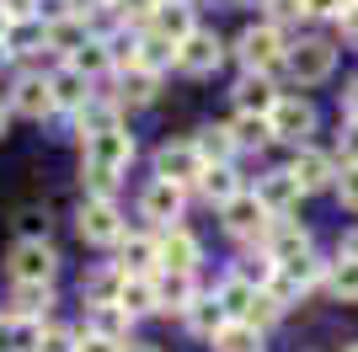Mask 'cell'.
<instances>
[{
    "instance_id": "4",
    "label": "cell",
    "mask_w": 358,
    "mask_h": 352,
    "mask_svg": "<svg viewBox=\"0 0 358 352\" xmlns=\"http://www.w3.org/2000/svg\"><path fill=\"white\" fill-rule=\"evenodd\" d=\"M220 230L230 235L236 246H262V240H268V230H273V214L257 203V192L246 187L241 198H230V203L220 208Z\"/></svg>"
},
{
    "instance_id": "36",
    "label": "cell",
    "mask_w": 358,
    "mask_h": 352,
    "mask_svg": "<svg viewBox=\"0 0 358 352\" xmlns=\"http://www.w3.org/2000/svg\"><path fill=\"white\" fill-rule=\"evenodd\" d=\"M224 123H230V133H236V149H268L273 145L268 117H241V112H230Z\"/></svg>"
},
{
    "instance_id": "60",
    "label": "cell",
    "mask_w": 358,
    "mask_h": 352,
    "mask_svg": "<svg viewBox=\"0 0 358 352\" xmlns=\"http://www.w3.org/2000/svg\"><path fill=\"white\" fill-rule=\"evenodd\" d=\"M214 6H246V0H214Z\"/></svg>"
},
{
    "instance_id": "34",
    "label": "cell",
    "mask_w": 358,
    "mask_h": 352,
    "mask_svg": "<svg viewBox=\"0 0 358 352\" xmlns=\"http://www.w3.org/2000/svg\"><path fill=\"white\" fill-rule=\"evenodd\" d=\"M209 293H214V305H220L230 321H246V309H252V299H257V288H246V283L230 278V272H224L220 288H209Z\"/></svg>"
},
{
    "instance_id": "14",
    "label": "cell",
    "mask_w": 358,
    "mask_h": 352,
    "mask_svg": "<svg viewBox=\"0 0 358 352\" xmlns=\"http://www.w3.org/2000/svg\"><path fill=\"white\" fill-rule=\"evenodd\" d=\"M139 145L129 129H113V133H96V139H86V166H96V171H113L123 176L129 166H134Z\"/></svg>"
},
{
    "instance_id": "35",
    "label": "cell",
    "mask_w": 358,
    "mask_h": 352,
    "mask_svg": "<svg viewBox=\"0 0 358 352\" xmlns=\"http://www.w3.org/2000/svg\"><path fill=\"white\" fill-rule=\"evenodd\" d=\"M139 70H150V75L177 70V43H166L155 32H139Z\"/></svg>"
},
{
    "instance_id": "19",
    "label": "cell",
    "mask_w": 358,
    "mask_h": 352,
    "mask_svg": "<svg viewBox=\"0 0 358 352\" xmlns=\"http://www.w3.org/2000/svg\"><path fill=\"white\" fill-rule=\"evenodd\" d=\"M86 38H91V22H80V16H70V11L43 16V48H54L59 59H75L86 48Z\"/></svg>"
},
{
    "instance_id": "56",
    "label": "cell",
    "mask_w": 358,
    "mask_h": 352,
    "mask_svg": "<svg viewBox=\"0 0 358 352\" xmlns=\"http://www.w3.org/2000/svg\"><path fill=\"white\" fill-rule=\"evenodd\" d=\"M123 352H161V347H145V342H129Z\"/></svg>"
},
{
    "instance_id": "39",
    "label": "cell",
    "mask_w": 358,
    "mask_h": 352,
    "mask_svg": "<svg viewBox=\"0 0 358 352\" xmlns=\"http://www.w3.org/2000/svg\"><path fill=\"white\" fill-rule=\"evenodd\" d=\"M6 48H11V59H32L38 48H43V16H38V22H11Z\"/></svg>"
},
{
    "instance_id": "47",
    "label": "cell",
    "mask_w": 358,
    "mask_h": 352,
    "mask_svg": "<svg viewBox=\"0 0 358 352\" xmlns=\"http://www.w3.org/2000/svg\"><path fill=\"white\" fill-rule=\"evenodd\" d=\"M59 11L80 16V22H102V16H113V0H59Z\"/></svg>"
},
{
    "instance_id": "15",
    "label": "cell",
    "mask_w": 358,
    "mask_h": 352,
    "mask_svg": "<svg viewBox=\"0 0 358 352\" xmlns=\"http://www.w3.org/2000/svg\"><path fill=\"white\" fill-rule=\"evenodd\" d=\"M6 102H11V117H32V123H43L54 117V91H48V75H16L11 91H6Z\"/></svg>"
},
{
    "instance_id": "45",
    "label": "cell",
    "mask_w": 358,
    "mask_h": 352,
    "mask_svg": "<svg viewBox=\"0 0 358 352\" xmlns=\"http://www.w3.org/2000/svg\"><path fill=\"white\" fill-rule=\"evenodd\" d=\"M16 230H22V240H48V208H22Z\"/></svg>"
},
{
    "instance_id": "22",
    "label": "cell",
    "mask_w": 358,
    "mask_h": 352,
    "mask_svg": "<svg viewBox=\"0 0 358 352\" xmlns=\"http://www.w3.org/2000/svg\"><path fill=\"white\" fill-rule=\"evenodd\" d=\"M48 91H54V112H80V107L96 96V86H91L86 75H75L70 64L48 70Z\"/></svg>"
},
{
    "instance_id": "17",
    "label": "cell",
    "mask_w": 358,
    "mask_h": 352,
    "mask_svg": "<svg viewBox=\"0 0 358 352\" xmlns=\"http://www.w3.org/2000/svg\"><path fill=\"white\" fill-rule=\"evenodd\" d=\"M123 278H155V230H129L118 240V256H113Z\"/></svg>"
},
{
    "instance_id": "55",
    "label": "cell",
    "mask_w": 358,
    "mask_h": 352,
    "mask_svg": "<svg viewBox=\"0 0 358 352\" xmlns=\"http://www.w3.org/2000/svg\"><path fill=\"white\" fill-rule=\"evenodd\" d=\"M11 64H16V59H11V48H6V43H0V75H6V70H11Z\"/></svg>"
},
{
    "instance_id": "7",
    "label": "cell",
    "mask_w": 358,
    "mask_h": 352,
    "mask_svg": "<svg viewBox=\"0 0 358 352\" xmlns=\"http://www.w3.org/2000/svg\"><path fill=\"white\" fill-rule=\"evenodd\" d=\"M284 171L299 182V192H305V198H315V192H331V187H337V176H343V161H337V149L305 145V149H294V155H289Z\"/></svg>"
},
{
    "instance_id": "61",
    "label": "cell",
    "mask_w": 358,
    "mask_h": 352,
    "mask_svg": "<svg viewBox=\"0 0 358 352\" xmlns=\"http://www.w3.org/2000/svg\"><path fill=\"white\" fill-rule=\"evenodd\" d=\"M343 352H358V342H348V347H343Z\"/></svg>"
},
{
    "instance_id": "11",
    "label": "cell",
    "mask_w": 358,
    "mask_h": 352,
    "mask_svg": "<svg viewBox=\"0 0 358 352\" xmlns=\"http://www.w3.org/2000/svg\"><path fill=\"white\" fill-rule=\"evenodd\" d=\"M6 272H11V283H54L59 251L48 246V240H16L11 256H6Z\"/></svg>"
},
{
    "instance_id": "31",
    "label": "cell",
    "mask_w": 358,
    "mask_h": 352,
    "mask_svg": "<svg viewBox=\"0 0 358 352\" xmlns=\"http://www.w3.org/2000/svg\"><path fill=\"white\" fill-rule=\"evenodd\" d=\"M64 64H70L75 75H86L91 86H96V80H107V75H113V54H107V38H102V32H91L86 48H80L75 59H64Z\"/></svg>"
},
{
    "instance_id": "27",
    "label": "cell",
    "mask_w": 358,
    "mask_h": 352,
    "mask_svg": "<svg viewBox=\"0 0 358 352\" xmlns=\"http://www.w3.org/2000/svg\"><path fill=\"white\" fill-rule=\"evenodd\" d=\"M230 278H241L246 288H257V293H262L273 278H278V262H273V256H268L262 246H241V256L230 262Z\"/></svg>"
},
{
    "instance_id": "24",
    "label": "cell",
    "mask_w": 358,
    "mask_h": 352,
    "mask_svg": "<svg viewBox=\"0 0 358 352\" xmlns=\"http://www.w3.org/2000/svg\"><path fill=\"white\" fill-rule=\"evenodd\" d=\"M129 331H134V321L123 315V305H86V337H102V342L129 347Z\"/></svg>"
},
{
    "instance_id": "42",
    "label": "cell",
    "mask_w": 358,
    "mask_h": 352,
    "mask_svg": "<svg viewBox=\"0 0 358 352\" xmlns=\"http://www.w3.org/2000/svg\"><path fill=\"white\" fill-rule=\"evenodd\" d=\"M284 315H289V309L278 305L273 293H257V299H252V309H246V325H252V331H262V337H268V331H273V325H278V321H284Z\"/></svg>"
},
{
    "instance_id": "30",
    "label": "cell",
    "mask_w": 358,
    "mask_h": 352,
    "mask_svg": "<svg viewBox=\"0 0 358 352\" xmlns=\"http://www.w3.org/2000/svg\"><path fill=\"white\" fill-rule=\"evenodd\" d=\"M182 325H187V331H193L198 342H214V337L224 331V325H230V315H224V309L214 305V293H198V299H193V309L182 315Z\"/></svg>"
},
{
    "instance_id": "29",
    "label": "cell",
    "mask_w": 358,
    "mask_h": 352,
    "mask_svg": "<svg viewBox=\"0 0 358 352\" xmlns=\"http://www.w3.org/2000/svg\"><path fill=\"white\" fill-rule=\"evenodd\" d=\"M289 278V288L305 299V293H315V288H327V272H331V262L321 256V251H310V256H299V262H289V267H278Z\"/></svg>"
},
{
    "instance_id": "3",
    "label": "cell",
    "mask_w": 358,
    "mask_h": 352,
    "mask_svg": "<svg viewBox=\"0 0 358 352\" xmlns=\"http://www.w3.org/2000/svg\"><path fill=\"white\" fill-rule=\"evenodd\" d=\"M268 129H273V145L305 149V145H315L321 112H315V102L305 96V91H284V96H278V107H273V117H268Z\"/></svg>"
},
{
    "instance_id": "37",
    "label": "cell",
    "mask_w": 358,
    "mask_h": 352,
    "mask_svg": "<svg viewBox=\"0 0 358 352\" xmlns=\"http://www.w3.org/2000/svg\"><path fill=\"white\" fill-rule=\"evenodd\" d=\"M327 293L337 299V305H358V262H343V256H331Z\"/></svg>"
},
{
    "instance_id": "51",
    "label": "cell",
    "mask_w": 358,
    "mask_h": 352,
    "mask_svg": "<svg viewBox=\"0 0 358 352\" xmlns=\"http://www.w3.org/2000/svg\"><path fill=\"white\" fill-rule=\"evenodd\" d=\"M337 32H343V43H348V48H358V0L348 6L343 16H337Z\"/></svg>"
},
{
    "instance_id": "9",
    "label": "cell",
    "mask_w": 358,
    "mask_h": 352,
    "mask_svg": "<svg viewBox=\"0 0 358 352\" xmlns=\"http://www.w3.org/2000/svg\"><path fill=\"white\" fill-rule=\"evenodd\" d=\"M203 171H209V166L198 161L193 139H166V145L155 149V182H171V187L193 192V187H198V176H203Z\"/></svg>"
},
{
    "instance_id": "50",
    "label": "cell",
    "mask_w": 358,
    "mask_h": 352,
    "mask_svg": "<svg viewBox=\"0 0 358 352\" xmlns=\"http://www.w3.org/2000/svg\"><path fill=\"white\" fill-rule=\"evenodd\" d=\"M337 112H343V123H358V75L337 91Z\"/></svg>"
},
{
    "instance_id": "25",
    "label": "cell",
    "mask_w": 358,
    "mask_h": 352,
    "mask_svg": "<svg viewBox=\"0 0 358 352\" xmlns=\"http://www.w3.org/2000/svg\"><path fill=\"white\" fill-rule=\"evenodd\" d=\"M54 309V283H11V309L16 321H48Z\"/></svg>"
},
{
    "instance_id": "52",
    "label": "cell",
    "mask_w": 358,
    "mask_h": 352,
    "mask_svg": "<svg viewBox=\"0 0 358 352\" xmlns=\"http://www.w3.org/2000/svg\"><path fill=\"white\" fill-rule=\"evenodd\" d=\"M337 256H343V262H358V224H353V230H343V240H337Z\"/></svg>"
},
{
    "instance_id": "59",
    "label": "cell",
    "mask_w": 358,
    "mask_h": 352,
    "mask_svg": "<svg viewBox=\"0 0 358 352\" xmlns=\"http://www.w3.org/2000/svg\"><path fill=\"white\" fill-rule=\"evenodd\" d=\"M161 6H198V0H161Z\"/></svg>"
},
{
    "instance_id": "53",
    "label": "cell",
    "mask_w": 358,
    "mask_h": 352,
    "mask_svg": "<svg viewBox=\"0 0 358 352\" xmlns=\"http://www.w3.org/2000/svg\"><path fill=\"white\" fill-rule=\"evenodd\" d=\"M75 352H123V347H118V342H102V337H80Z\"/></svg>"
},
{
    "instance_id": "58",
    "label": "cell",
    "mask_w": 358,
    "mask_h": 352,
    "mask_svg": "<svg viewBox=\"0 0 358 352\" xmlns=\"http://www.w3.org/2000/svg\"><path fill=\"white\" fill-rule=\"evenodd\" d=\"M246 6H268V11H273V6H278V0H246Z\"/></svg>"
},
{
    "instance_id": "8",
    "label": "cell",
    "mask_w": 358,
    "mask_h": 352,
    "mask_svg": "<svg viewBox=\"0 0 358 352\" xmlns=\"http://www.w3.org/2000/svg\"><path fill=\"white\" fill-rule=\"evenodd\" d=\"M230 59V43H224L214 27H198L187 43H177V75H187V80H203V75H214Z\"/></svg>"
},
{
    "instance_id": "20",
    "label": "cell",
    "mask_w": 358,
    "mask_h": 352,
    "mask_svg": "<svg viewBox=\"0 0 358 352\" xmlns=\"http://www.w3.org/2000/svg\"><path fill=\"white\" fill-rule=\"evenodd\" d=\"M241 192H246V176H241L236 166H209V171L198 176L193 198H203V203H209L214 214H220V208L230 203V198H241Z\"/></svg>"
},
{
    "instance_id": "26",
    "label": "cell",
    "mask_w": 358,
    "mask_h": 352,
    "mask_svg": "<svg viewBox=\"0 0 358 352\" xmlns=\"http://www.w3.org/2000/svg\"><path fill=\"white\" fill-rule=\"evenodd\" d=\"M198 27H203V22H198V6H161L145 32H155V38H166V43H187Z\"/></svg>"
},
{
    "instance_id": "46",
    "label": "cell",
    "mask_w": 358,
    "mask_h": 352,
    "mask_svg": "<svg viewBox=\"0 0 358 352\" xmlns=\"http://www.w3.org/2000/svg\"><path fill=\"white\" fill-rule=\"evenodd\" d=\"M331 198H337V203H343L348 214H358V166H343V176H337Z\"/></svg>"
},
{
    "instance_id": "54",
    "label": "cell",
    "mask_w": 358,
    "mask_h": 352,
    "mask_svg": "<svg viewBox=\"0 0 358 352\" xmlns=\"http://www.w3.org/2000/svg\"><path fill=\"white\" fill-rule=\"evenodd\" d=\"M11 129V102H6V96H0V133Z\"/></svg>"
},
{
    "instance_id": "10",
    "label": "cell",
    "mask_w": 358,
    "mask_h": 352,
    "mask_svg": "<svg viewBox=\"0 0 358 352\" xmlns=\"http://www.w3.org/2000/svg\"><path fill=\"white\" fill-rule=\"evenodd\" d=\"M187 203H193V192L171 187V182H150V187L139 192V219H145L150 230H177Z\"/></svg>"
},
{
    "instance_id": "49",
    "label": "cell",
    "mask_w": 358,
    "mask_h": 352,
    "mask_svg": "<svg viewBox=\"0 0 358 352\" xmlns=\"http://www.w3.org/2000/svg\"><path fill=\"white\" fill-rule=\"evenodd\" d=\"M337 161L358 166V123H343V133H337Z\"/></svg>"
},
{
    "instance_id": "5",
    "label": "cell",
    "mask_w": 358,
    "mask_h": 352,
    "mask_svg": "<svg viewBox=\"0 0 358 352\" xmlns=\"http://www.w3.org/2000/svg\"><path fill=\"white\" fill-rule=\"evenodd\" d=\"M75 235L86 246H102V251H118V240L129 235V219H123L118 203H102V198H80V214H75Z\"/></svg>"
},
{
    "instance_id": "48",
    "label": "cell",
    "mask_w": 358,
    "mask_h": 352,
    "mask_svg": "<svg viewBox=\"0 0 358 352\" xmlns=\"http://www.w3.org/2000/svg\"><path fill=\"white\" fill-rule=\"evenodd\" d=\"M0 16H6V22H38V16H43V0H0Z\"/></svg>"
},
{
    "instance_id": "23",
    "label": "cell",
    "mask_w": 358,
    "mask_h": 352,
    "mask_svg": "<svg viewBox=\"0 0 358 352\" xmlns=\"http://www.w3.org/2000/svg\"><path fill=\"white\" fill-rule=\"evenodd\" d=\"M198 293H203V283H198V278H177V272H155V305H161V315H187Z\"/></svg>"
},
{
    "instance_id": "13",
    "label": "cell",
    "mask_w": 358,
    "mask_h": 352,
    "mask_svg": "<svg viewBox=\"0 0 358 352\" xmlns=\"http://www.w3.org/2000/svg\"><path fill=\"white\" fill-rule=\"evenodd\" d=\"M257 203H262V208H268V214H273V219H294V214H299V203H305V192H299V182H294V176H289L284 171V166H273V171H262V176H257Z\"/></svg>"
},
{
    "instance_id": "44",
    "label": "cell",
    "mask_w": 358,
    "mask_h": 352,
    "mask_svg": "<svg viewBox=\"0 0 358 352\" xmlns=\"http://www.w3.org/2000/svg\"><path fill=\"white\" fill-rule=\"evenodd\" d=\"M353 0H299V22H337Z\"/></svg>"
},
{
    "instance_id": "16",
    "label": "cell",
    "mask_w": 358,
    "mask_h": 352,
    "mask_svg": "<svg viewBox=\"0 0 358 352\" xmlns=\"http://www.w3.org/2000/svg\"><path fill=\"white\" fill-rule=\"evenodd\" d=\"M262 251H268L278 267H289V262H299V256H310V251H315V235H310V224H299V219H273Z\"/></svg>"
},
{
    "instance_id": "28",
    "label": "cell",
    "mask_w": 358,
    "mask_h": 352,
    "mask_svg": "<svg viewBox=\"0 0 358 352\" xmlns=\"http://www.w3.org/2000/svg\"><path fill=\"white\" fill-rule=\"evenodd\" d=\"M113 102L129 112V107H155L161 102V75H150V70H129L118 75V91H113Z\"/></svg>"
},
{
    "instance_id": "40",
    "label": "cell",
    "mask_w": 358,
    "mask_h": 352,
    "mask_svg": "<svg viewBox=\"0 0 358 352\" xmlns=\"http://www.w3.org/2000/svg\"><path fill=\"white\" fill-rule=\"evenodd\" d=\"M155 11H161V0H113V16L134 32H145L150 22H155Z\"/></svg>"
},
{
    "instance_id": "1",
    "label": "cell",
    "mask_w": 358,
    "mask_h": 352,
    "mask_svg": "<svg viewBox=\"0 0 358 352\" xmlns=\"http://www.w3.org/2000/svg\"><path fill=\"white\" fill-rule=\"evenodd\" d=\"M289 43H294V38H289L284 22L262 16V22H246V27L236 32V43H230V59L241 64V75H278V70H284Z\"/></svg>"
},
{
    "instance_id": "62",
    "label": "cell",
    "mask_w": 358,
    "mask_h": 352,
    "mask_svg": "<svg viewBox=\"0 0 358 352\" xmlns=\"http://www.w3.org/2000/svg\"><path fill=\"white\" fill-rule=\"evenodd\" d=\"M0 352H6V347H0Z\"/></svg>"
},
{
    "instance_id": "41",
    "label": "cell",
    "mask_w": 358,
    "mask_h": 352,
    "mask_svg": "<svg viewBox=\"0 0 358 352\" xmlns=\"http://www.w3.org/2000/svg\"><path fill=\"white\" fill-rule=\"evenodd\" d=\"M118 182H123V176H113V171H96V166H80V192H86V198H102V203H118Z\"/></svg>"
},
{
    "instance_id": "33",
    "label": "cell",
    "mask_w": 358,
    "mask_h": 352,
    "mask_svg": "<svg viewBox=\"0 0 358 352\" xmlns=\"http://www.w3.org/2000/svg\"><path fill=\"white\" fill-rule=\"evenodd\" d=\"M118 288H123V272L113 262L91 267L86 278H80V299H86V305H118Z\"/></svg>"
},
{
    "instance_id": "6",
    "label": "cell",
    "mask_w": 358,
    "mask_h": 352,
    "mask_svg": "<svg viewBox=\"0 0 358 352\" xmlns=\"http://www.w3.org/2000/svg\"><path fill=\"white\" fill-rule=\"evenodd\" d=\"M203 267V240L187 224L177 230H155V272H177V278H198Z\"/></svg>"
},
{
    "instance_id": "38",
    "label": "cell",
    "mask_w": 358,
    "mask_h": 352,
    "mask_svg": "<svg viewBox=\"0 0 358 352\" xmlns=\"http://www.w3.org/2000/svg\"><path fill=\"white\" fill-rule=\"evenodd\" d=\"M214 352H262V331H252L246 321H230L220 337L209 342Z\"/></svg>"
},
{
    "instance_id": "57",
    "label": "cell",
    "mask_w": 358,
    "mask_h": 352,
    "mask_svg": "<svg viewBox=\"0 0 358 352\" xmlns=\"http://www.w3.org/2000/svg\"><path fill=\"white\" fill-rule=\"evenodd\" d=\"M6 32H11V22H6V16H0V43H6Z\"/></svg>"
},
{
    "instance_id": "12",
    "label": "cell",
    "mask_w": 358,
    "mask_h": 352,
    "mask_svg": "<svg viewBox=\"0 0 358 352\" xmlns=\"http://www.w3.org/2000/svg\"><path fill=\"white\" fill-rule=\"evenodd\" d=\"M278 75H236V86H230V112L241 117H273L278 107Z\"/></svg>"
},
{
    "instance_id": "21",
    "label": "cell",
    "mask_w": 358,
    "mask_h": 352,
    "mask_svg": "<svg viewBox=\"0 0 358 352\" xmlns=\"http://www.w3.org/2000/svg\"><path fill=\"white\" fill-rule=\"evenodd\" d=\"M193 139V149H198V161L203 166H236V133H230V123H203L198 133H187Z\"/></svg>"
},
{
    "instance_id": "18",
    "label": "cell",
    "mask_w": 358,
    "mask_h": 352,
    "mask_svg": "<svg viewBox=\"0 0 358 352\" xmlns=\"http://www.w3.org/2000/svg\"><path fill=\"white\" fill-rule=\"evenodd\" d=\"M70 129L80 133V139H96V133H113L123 129V107L113 102V91H96L80 112H70Z\"/></svg>"
},
{
    "instance_id": "32",
    "label": "cell",
    "mask_w": 358,
    "mask_h": 352,
    "mask_svg": "<svg viewBox=\"0 0 358 352\" xmlns=\"http://www.w3.org/2000/svg\"><path fill=\"white\" fill-rule=\"evenodd\" d=\"M118 305L129 321H145V315H161V305H155V278H123L118 288Z\"/></svg>"
},
{
    "instance_id": "43",
    "label": "cell",
    "mask_w": 358,
    "mask_h": 352,
    "mask_svg": "<svg viewBox=\"0 0 358 352\" xmlns=\"http://www.w3.org/2000/svg\"><path fill=\"white\" fill-rule=\"evenodd\" d=\"M75 347H80V337H75L70 325L43 321V337H38V347H32V352H75Z\"/></svg>"
},
{
    "instance_id": "2",
    "label": "cell",
    "mask_w": 358,
    "mask_h": 352,
    "mask_svg": "<svg viewBox=\"0 0 358 352\" xmlns=\"http://www.w3.org/2000/svg\"><path fill=\"white\" fill-rule=\"evenodd\" d=\"M299 91H310V86H327L331 75H337V43L331 38H315V32H305V38H294L284 54V70Z\"/></svg>"
}]
</instances>
